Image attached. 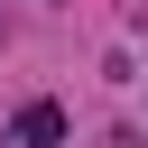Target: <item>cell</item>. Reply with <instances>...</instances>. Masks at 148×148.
I'll list each match as a JSON object with an SVG mask.
<instances>
[{
	"label": "cell",
	"mask_w": 148,
	"mask_h": 148,
	"mask_svg": "<svg viewBox=\"0 0 148 148\" xmlns=\"http://www.w3.org/2000/svg\"><path fill=\"white\" fill-rule=\"evenodd\" d=\"M9 148H65V111H56V102H28V111L9 120Z\"/></svg>",
	"instance_id": "cell-1"
}]
</instances>
